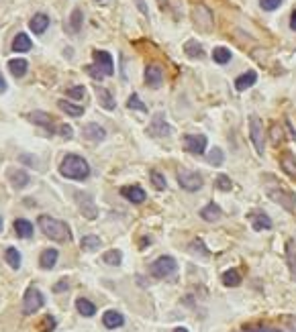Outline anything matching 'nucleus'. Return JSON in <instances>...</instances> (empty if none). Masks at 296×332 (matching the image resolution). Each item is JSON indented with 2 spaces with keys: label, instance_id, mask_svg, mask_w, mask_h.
Returning a JSON list of instances; mask_svg holds the SVG:
<instances>
[{
  "label": "nucleus",
  "instance_id": "f257e3e1",
  "mask_svg": "<svg viewBox=\"0 0 296 332\" xmlns=\"http://www.w3.org/2000/svg\"><path fill=\"white\" fill-rule=\"evenodd\" d=\"M60 174L68 180H76V182H84L88 176H90V165L84 157L80 155H66L64 161L60 163Z\"/></svg>",
  "mask_w": 296,
  "mask_h": 332
},
{
  "label": "nucleus",
  "instance_id": "f03ea898",
  "mask_svg": "<svg viewBox=\"0 0 296 332\" xmlns=\"http://www.w3.org/2000/svg\"><path fill=\"white\" fill-rule=\"evenodd\" d=\"M37 222H39L41 233L47 239H51L55 243H70L72 241V230H70V226L64 220H57V218H51L47 214H41L37 218Z\"/></svg>",
  "mask_w": 296,
  "mask_h": 332
},
{
  "label": "nucleus",
  "instance_id": "7ed1b4c3",
  "mask_svg": "<svg viewBox=\"0 0 296 332\" xmlns=\"http://www.w3.org/2000/svg\"><path fill=\"white\" fill-rule=\"evenodd\" d=\"M88 76L94 80H102L106 76L114 74V63H112V55L108 51H94V63L86 68Z\"/></svg>",
  "mask_w": 296,
  "mask_h": 332
},
{
  "label": "nucleus",
  "instance_id": "20e7f679",
  "mask_svg": "<svg viewBox=\"0 0 296 332\" xmlns=\"http://www.w3.org/2000/svg\"><path fill=\"white\" fill-rule=\"evenodd\" d=\"M265 194L270 196V200H274L276 204L286 208L290 214H296V198L290 190H286L280 184H270V186H265Z\"/></svg>",
  "mask_w": 296,
  "mask_h": 332
},
{
  "label": "nucleus",
  "instance_id": "39448f33",
  "mask_svg": "<svg viewBox=\"0 0 296 332\" xmlns=\"http://www.w3.org/2000/svg\"><path fill=\"white\" fill-rule=\"evenodd\" d=\"M150 271H152V275H154V277H158V279L174 277V275H176V271H178V263H176V259H174V257L164 255V257H160L158 261H154V263L150 265Z\"/></svg>",
  "mask_w": 296,
  "mask_h": 332
},
{
  "label": "nucleus",
  "instance_id": "423d86ee",
  "mask_svg": "<svg viewBox=\"0 0 296 332\" xmlns=\"http://www.w3.org/2000/svg\"><path fill=\"white\" fill-rule=\"evenodd\" d=\"M249 137H251V143L255 147V153L257 155H263V149H265V135H263V124L259 120V116L251 114L249 116Z\"/></svg>",
  "mask_w": 296,
  "mask_h": 332
},
{
  "label": "nucleus",
  "instance_id": "0eeeda50",
  "mask_svg": "<svg viewBox=\"0 0 296 332\" xmlns=\"http://www.w3.org/2000/svg\"><path fill=\"white\" fill-rule=\"evenodd\" d=\"M43 304H45V297L37 287H29L25 291V297H23V312L25 314H35L37 310H41Z\"/></svg>",
  "mask_w": 296,
  "mask_h": 332
},
{
  "label": "nucleus",
  "instance_id": "6e6552de",
  "mask_svg": "<svg viewBox=\"0 0 296 332\" xmlns=\"http://www.w3.org/2000/svg\"><path fill=\"white\" fill-rule=\"evenodd\" d=\"M178 184L182 186V190L186 192H198L202 188V178L196 172L190 170H180L178 172Z\"/></svg>",
  "mask_w": 296,
  "mask_h": 332
},
{
  "label": "nucleus",
  "instance_id": "1a4fd4ad",
  "mask_svg": "<svg viewBox=\"0 0 296 332\" xmlns=\"http://www.w3.org/2000/svg\"><path fill=\"white\" fill-rule=\"evenodd\" d=\"M206 137L204 135H186L184 137V147L186 151L194 153V155H202L206 151Z\"/></svg>",
  "mask_w": 296,
  "mask_h": 332
},
{
  "label": "nucleus",
  "instance_id": "9d476101",
  "mask_svg": "<svg viewBox=\"0 0 296 332\" xmlns=\"http://www.w3.org/2000/svg\"><path fill=\"white\" fill-rule=\"evenodd\" d=\"M192 17H194L196 27H200L202 31H211V27H213V13H211L204 5H198V7L194 9Z\"/></svg>",
  "mask_w": 296,
  "mask_h": 332
},
{
  "label": "nucleus",
  "instance_id": "9b49d317",
  "mask_svg": "<svg viewBox=\"0 0 296 332\" xmlns=\"http://www.w3.org/2000/svg\"><path fill=\"white\" fill-rule=\"evenodd\" d=\"M172 132V126L166 122V116L164 114H156L150 128H147V135H152V137H166Z\"/></svg>",
  "mask_w": 296,
  "mask_h": 332
},
{
  "label": "nucleus",
  "instance_id": "f8f14e48",
  "mask_svg": "<svg viewBox=\"0 0 296 332\" xmlns=\"http://www.w3.org/2000/svg\"><path fill=\"white\" fill-rule=\"evenodd\" d=\"M162 82H164V70L158 63L147 65V70H145V84L150 88H160Z\"/></svg>",
  "mask_w": 296,
  "mask_h": 332
},
{
  "label": "nucleus",
  "instance_id": "ddd939ff",
  "mask_svg": "<svg viewBox=\"0 0 296 332\" xmlns=\"http://www.w3.org/2000/svg\"><path fill=\"white\" fill-rule=\"evenodd\" d=\"M76 200H78V204H80V212H82L86 218H90V220H92V218H96L98 210H96V206H94V200H92V196L78 192V194H76Z\"/></svg>",
  "mask_w": 296,
  "mask_h": 332
},
{
  "label": "nucleus",
  "instance_id": "4468645a",
  "mask_svg": "<svg viewBox=\"0 0 296 332\" xmlns=\"http://www.w3.org/2000/svg\"><path fill=\"white\" fill-rule=\"evenodd\" d=\"M247 218H249L253 230H270L272 228V218L263 212H249Z\"/></svg>",
  "mask_w": 296,
  "mask_h": 332
},
{
  "label": "nucleus",
  "instance_id": "2eb2a0df",
  "mask_svg": "<svg viewBox=\"0 0 296 332\" xmlns=\"http://www.w3.org/2000/svg\"><path fill=\"white\" fill-rule=\"evenodd\" d=\"M9 180H11V186H13L15 190H23V188H27L29 182H31L29 174L23 172V170H9Z\"/></svg>",
  "mask_w": 296,
  "mask_h": 332
},
{
  "label": "nucleus",
  "instance_id": "dca6fc26",
  "mask_svg": "<svg viewBox=\"0 0 296 332\" xmlns=\"http://www.w3.org/2000/svg\"><path fill=\"white\" fill-rule=\"evenodd\" d=\"M82 135H84V139H86V141L98 143V141H102V139L106 137V130H104L100 124H94V122H90V124H86V126L82 128Z\"/></svg>",
  "mask_w": 296,
  "mask_h": 332
},
{
  "label": "nucleus",
  "instance_id": "f3484780",
  "mask_svg": "<svg viewBox=\"0 0 296 332\" xmlns=\"http://www.w3.org/2000/svg\"><path fill=\"white\" fill-rule=\"evenodd\" d=\"M102 324H104L108 330H114V328H121V326L125 324V318H123L121 312H116V310H108V312L102 314Z\"/></svg>",
  "mask_w": 296,
  "mask_h": 332
},
{
  "label": "nucleus",
  "instance_id": "a211bd4d",
  "mask_svg": "<svg viewBox=\"0 0 296 332\" xmlns=\"http://www.w3.org/2000/svg\"><path fill=\"white\" fill-rule=\"evenodd\" d=\"M29 27H31V31H33L35 35H43V33L47 31V27H49V17L43 15V13H37V15L31 19Z\"/></svg>",
  "mask_w": 296,
  "mask_h": 332
},
{
  "label": "nucleus",
  "instance_id": "6ab92c4d",
  "mask_svg": "<svg viewBox=\"0 0 296 332\" xmlns=\"http://www.w3.org/2000/svg\"><path fill=\"white\" fill-rule=\"evenodd\" d=\"M33 43H31V37L27 33H19L15 39H13V51L15 53H27L31 51Z\"/></svg>",
  "mask_w": 296,
  "mask_h": 332
},
{
  "label": "nucleus",
  "instance_id": "aec40b11",
  "mask_svg": "<svg viewBox=\"0 0 296 332\" xmlns=\"http://www.w3.org/2000/svg\"><path fill=\"white\" fill-rule=\"evenodd\" d=\"M257 82V74L253 72V70H249V72H245V74H241L237 80H235V88L239 90V92H243V90H247V88H251L253 84Z\"/></svg>",
  "mask_w": 296,
  "mask_h": 332
},
{
  "label": "nucleus",
  "instance_id": "412c9836",
  "mask_svg": "<svg viewBox=\"0 0 296 332\" xmlns=\"http://www.w3.org/2000/svg\"><path fill=\"white\" fill-rule=\"evenodd\" d=\"M121 194L129 200V202H133V204H141V202H145V192L139 188V186H129V188H123L121 190Z\"/></svg>",
  "mask_w": 296,
  "mask_h": 332
},
{
  "label": "nucleus",
  "instance_id": "4be33fe9",
  "mask_svg": "<svg viewBox=\"0 0 296 332\" xmlns=\"http://www.w3.org/2000/svg\"><path fill=\"white\" fill-rule=\"evenodd\" d=\"M221 216H223L221 206H219V204H215V202L206 204V206L200 210V218H202V220H206V222H215V220H219Z\"/></svg>",
  "mask_w": 296,
  "mask_h": 332
},
{
  "label": "nucleus",
  "instance_id": "5701e85b",
  "mask_svg": "<svg viewBox=\"0 0 296 332\" xmlns=\"http://www.w3.org/2000/svg\"><path fill=\"white\" fill-rule=\"evenodd\" d=\"M96 96H98V102H100V106L104 108V110H114L116 108V102H114V98H112V94L106 90V88H96Z\"/></svg>",
  "mask_w": 296,
  "mask_h": 332
},
{
  "label": "nucleus",
  "instance_id": "b1692460",
  "mask_svg": "<svg viewBox=\"0 0 296 332\" xmlns=\"http://www.w3.org/2000/svg\"><path fill=\"white\" fill-rule=\"evenodd\" d=\"M33 224L27 218H17L15 220V233L19 235V239H31L33 237Z\"/></svg>",
  "mask_w": 296,
  "mask_h": 332
},
{
  "label": "nucleus",
  "instance_id": "393cba45",
  "mask_svg": "<svg viewBox=\"0 0 296 332\" xmlns=\"http://www.w3.org/2000/svg\"><path fill=\"white\" fill-rule=\"evenodd\" d=\"M57 257H60V253H57L55 249H45V251L41 253V257H39L41 269H53L55 263H57Z\"/></svg>",
  "mask_w": 296,
  "mask_h": 332
},
{
  "label": "nucleus",
  "instance_id": "a878e982",
  "mask_svg": "<svg viewBox=\"0 0 296 332\" xmlns=\"http://www.w3.org/2000/svg\"><path fill=\"white\" fill-rule=\"evenodd\" d=\"M280 168L284 170V174H288L292 180H296V157L292 153H286L280 159Z\"/></svg>",
  "mask_w": 296,
  "mask_h": 332
},
{
  "label": "nucleus",
  "instance_id": "bb28decb",
  "mask_svg": "<svg viewBox=\"0 0 296 332\" xmlns=\"http://www.w3.org/2000/svg\"><path fill=\"white\" fill-rule=\"evenodd\" d=\"M9 70H11V74L15 76V78H23L25 74H27V70H29V63H27V59H11L9 61Z\"/></svg>",
  "mask_w": 296,
  "mask_h": 332
},
{
  "label": "nucleus",
  "instance_id": "cd10ccee",
  "mask_svg": "<svg viewBox=\"0 0 296 332\" xmlns=\"http://www.w3.org/2000/svg\"><path fill=\"white\" fill-rule=\"evenodd\" d=\"M184 53H186L188 57H192V59H198V57L204 55V49H202V45H200L198 41L190 39V41H186V45H184Z\"/></svg>",
  "mask_w": 296,
  "mask_h": 332
},
{
  "label": "nucleus",
  "instance_id": "c85d7f7f",
  "mask_svg": "<svg viewBox=\"0 0 296 332\" xmlns=\"http://www.w3.org/2000/svg\"><path fill=\"white\" fill-rule=\"evenodd\" d=\"M76 310H78L82 316H86V318H90V316L96 314V306H94L90 300H86V297H80V300L76 302Z\"/></svg>",
  "mask_w": 296,
  "mask_h": 332
},
{
  "label": "nucleus",
  "instance_id": "c756f323",
  "mask_svg": "<svg viewBox=\"0 0 296 332\" xmlns=\"http://www.w3.org/2000/svg\"><path fill=\"white\" fill-rule=\"evenodd\" d=\"M57 106L66 112V114H70V116H82L84 114V108L82 106H78V104H72V102H68V100H57Z\"/></svg>",
  "mask_w": 296,
  "mask_h": 332
},
{
  "label": "nucleus",
  "instance_id": "7c9ffc66",
  "mask_svg": "<svg viewBox=\"0 0 296 332\" xmlns=\"http://www.w3.org/2000/svg\"><path fill=\"white\" fill-rule=\"evenodd\" d=\"M29 120L31 122H35V124H39V126H45V128H51V116L47 114V112H41V110H37V112H31L29 114Z\"/></svg>",
  "mask_w": 296,
  "mask_h": 332
},
{
  "label": "nucleus",
  "instance_id": "2f4dec72",
  "mask_svg": "<svg viewBox=\"0 0 296 332\" xmlns=\"http://www.w3.org/2000/svg\"><path fill=\"white\" fill-rule=\"evenodd\" d=\"M213 59H215V63L225 65V63L231 61V51H229L227 47H215V49H213Z\"/></svg>",
  "mask_w": 296,
  "mask_h": 332
},
{
  "label": "nucleus",
  "instance_id": "473e14b6",
  "mask_svg": "<svg viewBox=\"0 0 296 332\" xmlns=\"http://www.w3.org/2000/svg\"><path fill=\"white\" fill-rule=\"evenodd\" d=\"M239 283H241V275H239L237 269H229V271L223 273V285H227V287H237Z\"/></svg>",
  "mask_w": 296,
  "mask_h": 332
},
{
  "label": "nucleus",
  "instance_id": "72a5a7b5",
  "mask_svg": "<svg viewBox=\"0 0 296 332\" xmlns=\"http://www.w3.org/2000/svg\"><path fill=\"white\" fill-rule=\"evenodd\" d=\"M68 27H70V33H80V29H82V11L80 9H74L72 11V17H70V23H68Z\"/></svg>",
  "mask_w": 296,
  "mask_h": 332
},
{
  "label": "nucleus",
  "instance_id": "f704fd0d",
  "mask_svg": "<svg viewBox=\"0 0 296 332\" xmlns=\"http://www.w3.org/2000/svg\"><path fill=\"white\" fill-rule=\"evenodd\" d=\"M5 259H7V263H9L13 269H19V267H21V253H19L15 247H9V249H7Z\"/></svg>",
  "mask_w": 296,
  "mask_h": 332
},
{
  "label": "nucleus",
  "instance_id": "c9c22d12",
  "mask_svg": "<svg viewBox=\"0 0 296 332\" xmlns=\"http://www.w3.org/2000/svg\"><path fill=\"white\" fill-rule=\"evenodd\" d=\"M286 261H288V267H290V277L296 281V253H294L290 243L286 245Z\"/></svg>",
  "mask_w": 296,
  "mask_h": 332
},
{
  "label": "nucleus",
  "instance_id": "e433bc0d",
  "mask_svg": "<svg viewBox=\"0 0 296 332\" xmlns=\"http://www.w3.org/2000/svg\"><path fill=\"white\" fill-rule=\"evenodd\" d=\"M80 245H82L84 251H96L100 247V239L96 235H86V237H82V243Z\"/></svg>",
  "mask_w": 296,
  "mask_h": 332
},
{
  "label": "nucleus",
  "instance_id": "4c0bfd02",
  "mask_svg": "<svg viewBox=\"0 0 296 332\" xmlns=\"http://www.w3.org/2000/svg\"><path fill=\"white\" fill-rule=\"evenodd\" d=\"M206 161H209V165H215V168H219V165H223V161H225V153H223V149L215 147V149L209 153Z\"/></svg>",
  "mask_w": 296,
  "mask_h": 332
},
{
  "label": "nucleus",
  "instance_id": "58836bf2",
  "mask_svg": "<svg viewBox=\"0 0 296 332\" xmlns=\"http://www.w3.org/2000/svg\"><path fill=\"white\" fill-rule=\"evenodd\" d=\"M102 261L106 263V265H121V261H123V253L121 251H106L104 255H102Z\"/></svg>",
  "mask_w": 296,
  "mask_h": 332
},
{
  "label": "nucleus",
  "instance_id": "ea45409f",
  "mask_svg": "<svg viewBox=\"0 0 296 332\" xmlns=\"http://www.w3.org/2000/svg\"><path fill=\"white\" fill-rule=\"evenodd\" d=\"M127 108H131V110H139V112H147V106L141 102V98H139L137 94H131V96H129V100H127Z\"/></svg>",
  "mask_w": 296,
  "mask_h": 332
},
{
  "label": "nucleus",
  "instance_id": "a19ab883",
  "mask_svg": "<svg viewBox=\"0 0 296 332\" xmlns=\"http://www.w3.org/2000/svg\"><path fill=\"white\" fill-rule=\"evenodd\" d=\"M215 186H217V190H221V192H229L233 184H231L229 176H225V174H219V176H217V180H215Z\"/></svg>",
  "mask_w": 296,
  "mask_h": 332
},
{
  "label": "nucleus",
  "instance_id": "79ce46f5",
  "mask_svg": "<svg viewBox=\"0 0 296 332\" xmlns=\"http://www.w3.org/2000/svg\"><path fill=\"white\" fill-rule=\"evenodd\" d=\"M150 178H152V184L156 186V190H166L168 184H166V178H164L160 172H152Z\"/></svg>",
  "mask_w": 296,
  "mask_h": 332
},
{
  "label": "nucleus",
  "instance_id": "37998d69",
  "mask_svg": "<svg viewBox=\"0 0 296 332\" xmlns=\"http://www.w3.org/2000/svg\"><path fill=\"white\" fill-rule=\"evenodd\" d=\"M86 94V88L84 86H74L68 90V98H74V100H82Z\"/></svg>",
  "mask_w": 296,
  "mask_h": 332
},
{
  "label": "nucleus",
  "instance_id": "c03bdc74",
  "mask_svg": "<svg viewBox=\"0 0 296 332\" xmlns=\"http://www.w3.org/2000/svg\"><path fill=\"white\" fill-rule=\"evenodd\" d=\"M190 251H192V253H196V255L200 253L202 257H209V249L204 247V243H202L200 239H198V241H194V243L190 245Z\"/></svg>",
  "mask_w": 296,
  "mask_h": 332
},
{
  "label": "nucleus",
  "instance_id": "a18cd8bd",
  "mask_svg": "<svg viewBox=\"0 0 296 332\" xmlns=\"http://www.w3.org/2000/svg\"><path fill=\"white\" fill-rule=\"evenodd\" d=\"M282 5V0H259V7L263 11H276Z\"/></svg>",
  "mask_w": 296,
  "mask_h": 332
},
{
  "label": "nucleus",
  "instance_id": "49530a36",
  "mask_svg": "<svg viewBox=\"0 0 296 332\" xmlns=\"http://www.w3.org/2000/svg\"><path fill=\"white\" fill-rule=\"evenodd\" d=\"M243 332H282V330L272 328V326H251V328H247V330H243Z\"/></svg>",
  "mask_w": 296,
  "mask_h": 332
},
{
  "label": "nucleus",
  "instance_id": "de8ad7c7",
  "mask_svg": "<svg viewBox=\"0 0 296 332\" xmlns=\"http://www.w3.org/2000/svg\"><path fill=\"white\" fill-rule=\"evenodd\" d=\"M43 326H45V328H41V332H51V330L55 328V318L45 316V318H43Z\"/></svg>",
  "mask_w": 296,
  "mask_h": 332
},
{
  "label": "nucleus",
  "instance_id": "09e8293b",
  "mask_svg": "<svg viewBox=\"0 0 296 332\" xmlns=\"http://www.w3.org/2000/svg\"><path fill=\"white\" fill-rule=\"evenodd\" d=\"M60 135H62V137H68V139H72L74 130H72V126H70V124H62V126H60Z\"/></svg>",
  "mask_w": 296,
  "mask_h": 332
},
{
  "label": "nucleus",
  "instance_id": "8fccbe9b",
  "mask_svg": "<svg viewBox=\"0 0 296 332\" xmlns=\"http://www.w3.org/2000/svg\"><path fill=\"white\" fill-rule=\"evenodd\" d=\"M64 289H68V279H62V281H60V283L53 287V291H57V293H60V291H64Z\"/></svg>",
  "mask_w": 296,
  "mask_h": 332
},
{
  "label": "nucleus",
  "instance_id": "3c124183",
  "mask_svg": "<svg viewBox=\"0 0 296 332\" xmlns=\"http://www.w3.org/2000/svg\"><path fill=\"white\" fill-rule=\"evenodd\" d=\"M290 29L292 31H296V9L292 11V15H290Z\"/></svg>",
  "mask_w": 296,
  "mask_h": 332
},
{
  "label": "nucleus",
  "instance_id": "603ef678",
  "mask_svg": "<svg viewBox=\"0 0 296 332\" xmlns=\"http://www.w3.org/2000/svg\"><path fill=\"white\" fill-rule=\"evenodd\" d=\"M7 80H5V76L3 74H0V94H3V92H7Z\"/></svg>",
  "mask_w": 296,
  "mask_h": 332
},
{
  "label": "nucleus",
  "instance_id": "864d4df0",
  "mask_svg": "<svg viewBox=\"0 0 296 332\" xmlns=\"http://www.w3.org/2000/svg\"><path fill=\"white\" fill-rule=\"evenodd\" d=\"M174 332H188V330H186V328H182V326H180V328H176V330H174Z\"/></svg>",
  "mask_w": 296,
  "mask_h": 332
},
{
  "label": "nucleus",
  "instance_id": "5fc2aeb1",
  "mask_svg": "<svg viewBox=\"0 0 296 332\" xmlns=\"http://www.w3.org/2000/svg\"><path fill=\"white\" fill-rule=\"evenodd\" d=\"M3 226H5V224H3V218H0V233H3Z\"/></svg>",
  "mask_w": 296,
  "mask_h": 332
}]
</instances>
